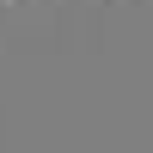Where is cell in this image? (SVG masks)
<instances>
[{"mask_svg":"<svg viewBox=\"0 0 153 153\" xmlns=\"http://www.w3.org/2000/svg\"><path fill=\"white\" fill-rule=\"evenodd\" d=\"M0 6H19V0H0Z\"/></svg>","mask_w":153,"mask_h":153,"instance_id":"6da1fadb","label":"cell"}]
</instances>
